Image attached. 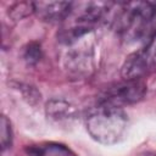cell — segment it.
Wrapping results in <instances>:
<instances>
[{
  "instance_id": "obj_1",
  "label": "cell",
  "mask_w": 156,
  "mask_h": 156,
  "mask_svg": "<svg viewBox=\"0 0 156 156\" xmlns=\"http://www.w3.org/2000/svg\"><path fill=\"white\" fill-rule=\"evenodd\" d=\"M128 116L122 108L99 105L87 118V130L101 144H115L127 133Z\"/></svg>"
},
{
  "instance_id": "obj_2",
  "label": "cell",
  "mask_w": 156,
  "mask_h": 156,
  "mask_svg": "<svg viewBox=\"0 0 156 156\" xmlns=\"http://www.w3.org/2000/svg\"><path fill=\"white\" fill-rule=\"evenodd\" d=\"M156 18V4L147 1L128 2L123 5L118 16L119 29L127 38L139 39L147 35ZM147 38H150L147 35Z\"/></svg>"
},
{
  "instance_id": "obj_3",
  "label": "cell",
  "mask_w": 156,
  "mask_h": 156,
  "mask_svg": "<svg viewBox=\"0 0 156 156\" xmlns=\"http://www.w3.org/2000/svg\"><path fill=\"white\" fill-rule=\"evenodd\" d=\"M146 93V84L141 79H123L104 91L99 105L122 108L140 101Z\"/></svg>"
},
{
  "instance_id": "obj_4",
  "label": "cell",
  "mask_w": 156,
  "mask_h": 156,
  "mask_svg": "<svg viewBox=\"0 0 156 156\" xmlns=\"http://www.w3.org/2000/svg\"><path fill=\"white\" fill-rule=\"evenodd\" d=\"M154 67H156V30L141 49L127 57L121 74L123 79H141Z\"/></svg>"
},
{
  "instance_id": "obj_5",
  "label": "cell",
  "mask_w": 156,
  "mask_h": 156,
  "mask_svg": "<svg viewBox=\"0 0 156 156\" xmlns=\"http://www.w3.org/2000/svg\"><path fill=\"white\" fill-rule=\"evenodd\" d=\"M72 5L73 2L68 1H37L33 2V12L43 21L60 22L69 16Z\"/></svg>"
},
{
  "instance_id": "obj_6",
  "label": "cell",
  "mask_w": 156,
  "mask_h": 156,
  "mask_svg": "<svg viewBox=\"0 0 156 156\" xmlns=\"http://www.w3.org/2000/svg\"><path fill=\"white\" fill-rule=\"evenodd\" d=\"M46 112L48 116L51 117L52 119L61 121V119H69L74 117V108L65 102V101H58V100H52L48 102L46 105Z\"/></svg>"
},
{
  "instance_id": "obj_7",
  "label": "cell",
  "mask_w": 156,
  "mask_h": 156,
  "mask_svg": "<svg viewBox=\"0 0 156 156\" xmlns=\"http://www.w3.org/2000/svg\"><path fill=\"white\" fill-rule=\"evenodd\" d=\"M0 140H1V149L6 150L12 144V129L11 123L6 118V116H1L0 119Z\"/></svg>"
},
{
  "instance_id": "obj_8",
  "label": "cell",
  "mask_w": 156,
  "mask_h": 156,
  "mask_svg": "<svg viewBox=\"0 0 156 156\" xmlns=\"http://www.w3.org/2000/svg\"><path fill=\"white\" fill-rule=\"evenodd\" d=\"M23 57L27 61L28 65H34L37 63L40 57H41V49L38 43H30L27 45L23 52Z\"/></svg>"
},
{
  "instance_id": "obj_9",
  "label": "cell",
  "mask_w": 156,
  "mask_h": 156,
  "mask_svg": "<svg viewBox=\"0 0 156 156\" xmlns=\"http://www.w3.org/2000/svg\"><path fill=\"white\" fill-rule=\"evenodd\" d=\"M39 156H73V155H71V152L67 149L60 145H55V146H49L46 149H43Z\"/></svg>"
}]
</instances>
